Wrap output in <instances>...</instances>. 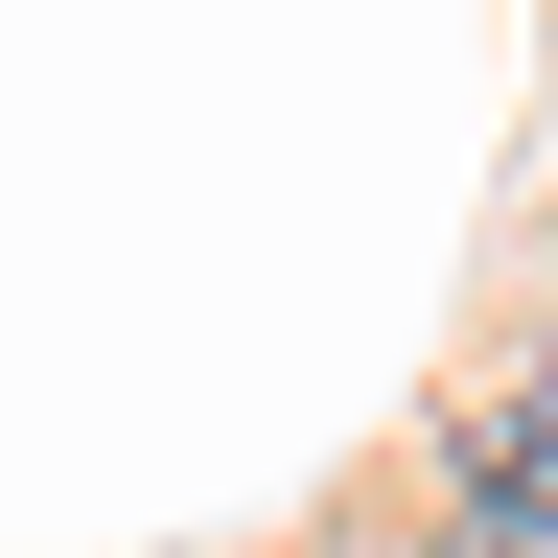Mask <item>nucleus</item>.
I'll list each match as a JSON object with an SVG mask.
<instances>
[{
    "label": "nucleus",
    "instance_id": "obj_2",
    "mask_svg": "<svg viewBox=\"0 0 558 558\" xmlns=\"http://www.w3.org/2000/svg\"><path fill=\"white\" fill-rule=\"evenodd\" d=\"M535 418H558V396H535Z\"/></svg>",
    "mask_w": 558,
    "mask_h": 558
},
{
    "label": "nucleus",
    "instance_id": "obj_1",
    "mask_svg": "<svg viewBox=\"0 0 558 558\" xmlns=\"http://www.w3.org/2000/svg\"><path fill=\"white\" fill-rule=\"evenodd\" d=\"M465 558H558V418H488L465 442Z\"/></svg>",
    "mask_w": 558,
    "mask_h": 558
}]
</instances>
